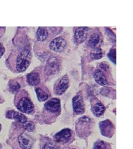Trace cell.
<instances>
[{"label": "cell", "mask_w": 133, "mask_h": 149, "mask_svg": "<svg viewBox=\"0 0 133 149\" xmlns=\"http://www.w3.org/2000/svg\"><path fill=\"white\" fill-rule=\"evenodd\" d=\"M32 54L30 50L25 49L20 52L16 59V70L18 72L25 71L31 63Z\"/></svg>", "instance_id": "1"}, {"label": "cell", "mask_w": 133, "mask_h": 149, "mask_svg": "<svg viewBox=\"0 0 133 149\" xmlns=\"http://www.w3.org/2000/svg\"><path fill=\"white\" fill-rule=\"evenodd\" d=\"M73 108L75 114H82L84 111V103L83 96L81 94H78L73 98Z\"/></svg>", "instance_id": "2"}, {"label": "cell", "mask_w": 133, "mask_h": 149, "mask_svg": "<svg viewBox=\"0 0 133 149\" xmlns=\"http://www.w3.org/2000/svg\"><path fill=\"white\" fill-rule=\"evenodd\" d=\"M33 104L31 101L27 97H23L18 101L17 108L21 112L25 113H31L33 110Z\"/></svg>", "instance_id": "3"}, {"label": "cell", "mask_w": 133, "mask_h": 149, "mask_svg": "<svg viewBox=\"0 0 133 149\" xmlns=\"http://www.w3.org/2000/svg\"><path fill=\"white\" fill-rule=\"evenodd\" d=\"M69 80L68 75L65 74L59 80L56 86L54 91L56 95H61L63 94L69 87Z\"/></svg>", "instance_id": "4"}, {"label": "cell", "mask_w": 133, "mask_h": 149, "mask_svg": "<svg viewBox=\"0 0 133 149\" xmlns=\"http://www.w3.org/2000/svg\"><path fill=\"white\" fill-rule=\"evenodd\" d=\"M66 42L61 37L54 39L49 44V48L53 52H61L64 50L66 47Z\"/></svg>", "instance_id": "5"}, {"label": "cell", "mask_w": 133, "mask_h": 149, "mask_svg": "<svg viewBox=\"0 0 133 149\" xmlns=\"http://www.w3.org/2000/svg\"><path fill=\"white\" fill-rule=\"evenodd\" d=\"M88 32L87 27H78L75 29L74 34V40L75 43L80 44L84 42Z\"/></svg>", "instance_id": "6"}, {"label": "cell", "mask_w": 133, "mask_h": 149, "mask_svg": "<svg viewBox=\"0 0 133 149\" xmlns=\"http://www.w3.org/2000/svg\"><path fill=\"white\" fill-rule=\"evenodd\" d=\"M99 127L103 135L106 137H111L114 133V126L109 120L103 121L99 123Z\"/></svg>", "instance_id": "7"}, {"label": "cell", "mask_w": 133, "mask_h": 149, "mask_svg": "<svg viewBox=\"0 0 133 149\" xmlns=\"http://www.w3.org/2000/svg\"><path fill=\"white\" fill-rule=\"evenodd\" d=\"M44 108L48 112L56 113L61 109L60 101L58 98H52L47 102L44 104Z\"/></svg>", "instance_id": "8"}, {"label": "cell", "mask_w": 133, "mask_h": 149, "mask_svg": "<svg viewBox=\"0 0 133 149\" xmlns=\"http://www.w3.org/2000/svg\"><path fill=\"white\" fill-rule=\"evenodd\" d=\"M72 136V131L69 129H64L54 136V140L57 143H67Z\"/></svg>", "instance_id": "9"}, {"label": "cell", "mask_w": 133, "mask_h": 149, "mask_svg": "<svg viewBox=\"0 0 133 149\" xmlns=\"http://www.w3.org/2000/svg\"><path fill=\"white\" fill-rule=\"evenodd\" d=\"M60 63L58 59L52 56L48 59L47 63V71L49 74H54L58 71Z\"/></svg>", "instance_id": "10"}, {"label": "cell", "mask_w": 133, "mask_h": 149, "mask_svg": "<svg viewBox=\"0 0 133 149\" xmlns=\"http://www.w3.org/2000/svg\"><path fill=\"white\" fill-rule=\"evenodd\" d=\"M18 143L22 149H30L33 144V140L30 135L23 134L18 137Z\"/></svg>", "instance_id": "11"}, {"label": "cell", "mask_w": 133, "mask_h": 149, "mask_svg": "<svg viewBox=\"0 0 133 149\" xmlns=\"http://www.w3.org/2000/svg\"><path fill=\"white\" fill-rule=\"evenodd\" d=\"M94 78L96 80V82L100 85H106L108 84L106 77L101 70H96L94 73Z\"/></svg>", "instance_id": "12"}, {"label": "cell", "mask_w": 133, "mask_h": 149, "mask_svg": "<svg viewBox=\"0 0 133 149\" xmlns=\"http://www.w3.org/2000/svg\"><path fill=\"white\" fill-rule=\"evenodd\" d=\"M40 77L37 72H32L27 75V81L30 86H36L40 82Z\"/></svg>", "instance_id": "13"}, {"label": "cell", "mask_w": 133, "mask_h": 149, "mask_svg": "<svg viewBox=\"0 0 133 149\" xmlns=\"http://www.w3.org/2000/svg\"><path fill=\"white\" fill-rule=\"evenodd\" d=\"M91 111L96 117H100L105 111V107L101 103L98 102L91 106Z\"/></svg>", "instance_id": "14"}, {"label": "cell", "mask_w": 133, "mask_h": 149, "mask_svg": "<svg viewBox=\"0 0 133 149\" xmlns=\"http://www.w3.org/2000/svg\"><path fill=\"white\" fill-rule=\"evenodd\" d=\"M101 37L98 34L94 33L92 34L89 39L88 44L91 48H98L101 44Z\"/></svg>", "instance_id": "15"}, {"label": "cell", "mask_w": 133, "mask_h": 149, "mask_svg": "<svg viewBox=\"0 0 133 149\" xmlns=\"http://www.w3.org/2000/svg\"><path fill=\"white\" fill-rule=\"evenodd\" d=\"M48 37V31L46 27H39L37 32V38L39 41H44Z\"/></svg>", "instance_id": "16"}, {"label": "cell", "mask_w": 133, "mask_h": 149, "mask_svg": "<svg viewBox=\"0 0 133 149\" xmlns=\"http://www.w3.org/2000/svg\"><path fill=\"white\" fill-rule=\"evenodd\" d=\"M35 91L37 95L38 100L39 102L44 101L49 98L48 93L41 88H36L35 89Z\"/></svg>", "instance_id": "17"}, {"label": "cell", "mask_w": 133, "mask_h": 149, "mask_svg": "<svg viewBox=\"0 0 133 149\" xmlns=\"http://www.w3.org/2000/svg\"><path fill=\"white\" fill-rule=\"evenodd\" d=\"M12 118L17 122L20 123H25L27 121L26 117L21 113L14 112L12 115Z\"/></svg>", "instance_id": "18"}, {"label": "cell", "mask_w": 133, "mask_h": 149, "mask_svg": "<svg viewBox=\"0 0 133 149\" xmlns=\"http://www.w3.org/2000/svg\"><path fill=\"white\" fill-rule=\"evenodd\" d=\"M103 56V52L99 48H95L91 51V57L94 60H98L101 59Z\"/></svg>", "instance_id": "19"}, {"label": "cell", "mask_w": 133, "mask_h": 149, "mask_svg": "<svg viewBox=\"0 0 133 149\" xmlns=\"http://www.w3.org/2000/svg\"><path fill=\"white\" fill-rule=\"evenodd\" d=\"M94 149H111L109 144L103 141H96L94 145Z\"/></svg>", "instance_id": "20"}, {"label": "cell", "mask_w": 133, "mask_h": 149, "mask_svg": "<svg viewBox=\"0 0 133 149\" xmlns=\"http://www.w3.org/2000/svg\"><path fill=\"white\" fill-rule=\"evenodd\" d=\"M20 85L16 81H11V82L10 83V90L12 92H17L20 89Z\"/></svg>", "instance_id": "21"}, {"label": "cell", "mask_w": 133, "mask_h": 149, "mask_svg": "<svg viewBox=\"0 0 133 149\" xmlns=\"http://www.w3.org/2000/svg\"><path fill=\"white\" fill-rule=\"evenodd\" d=\"M108 56L114 64H116V49H112L110 50Z\"/></svg>", "instance_id": "22"}, {"label": "cell", "mask_w": 133, "mask_h": 149, "mask_svg": "<svg viewBox=\"0 0 133 149\" xmlns=\"http://www.w3.org/2000/svg\"><path fill=\"white\" fill-rule=\"evenodd\" d=\"M25 128L28 132H33L35 129V126L32 122H28L25 123Z\"/></svg>", "instance_id": "23"}, {"label": "cell", "mask_w": 133, "mask_h": 149, "mask_svg": "<svg viewBox=\"0 0 133 149\" xmlns=\"http://www.w3.org/2000/svg\"><path fill=\"white\" fill-rule=\"evenodd\" d=\"M42 149H58V148L52 143L48 142L44 145Z\"/></svg>", "instance_id": "24"}, {"label": "cell", "mask_w": 133, "mask_h": 149, "mask_svg": "<svg viewBox=\"0 0 133 149\" xmlns=\"http://www.w3.org/2000/svg\"><path fill=\"white\" fill-rule=\"evenodd\" d=\"M100 67L101 69L105 71H108L109 70V64L106 62H103L100 64Z\"/></svg>", "instance_id": "25"}, {"label": "cell", "mask_w": 133, "mask_h": 149, "mask_svg": "<svg viewBox=\"0 0 133 149\" xmlns=\"http://www.w3.org/2000/svg\"><path fill=\"white\" fill-rule=\"evenodd\" d=\"M5 49L4 47L0 43V58L3 56V55L5 53Z\"/></svg>", "instance_id": "26"}, {"label": "cell", "mask_w": 133, "mask_h": 149, "mask_svg": "<svg viewBox=\"0 0 133 149\" xmlns=\"http://www.w3.org/2000/svg\"><path fill=\"white\" fill-rule=\"evenodd\" d=\"M1 125L0 124V131H1Z\"/></svg>", "instance_id": "27"}]
</instances>
